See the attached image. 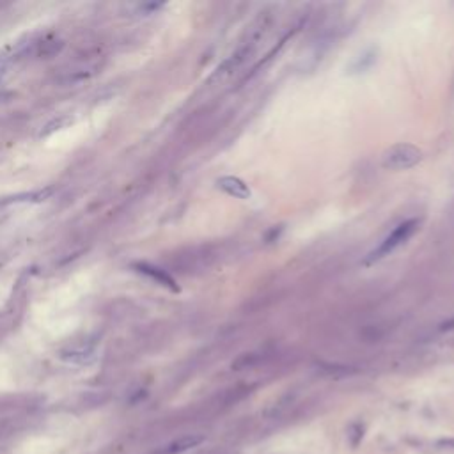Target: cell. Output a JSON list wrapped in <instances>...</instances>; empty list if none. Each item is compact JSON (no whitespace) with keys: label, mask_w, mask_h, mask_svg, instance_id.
Listing matches in <instances>:
<instances>
[{"label":"cell","mask_w":454,"mask_h":454,"mask_svg":"<svg viewBox=\"0 0 454 454\" xmlns=\"http://www.w3.org/2000/svg\"><path fill=\"white\" fill-rule=\"evenodd\" d=\"M422 160V153L411 144H396L388 148L382 156V165L388 171H405L411 169Z\"/></svg>","instance_id":"obj_1"},{"label":"cell","mask_w":454,"mask_h":454,"mask_svg":"<svg viewBox=\"0 0 454 454\" xmlns=\"http://www.w3.org/2000/svg\"><path fill=\"white\" fill-rule=\"evenodd\" d=\"M415 229H417V220H406V222H403V224H399L390 234H388L385 240L382 241V245H380L375 252L369 254L367 263L376 261V259H382V257L388 256L390 252H394L396 249L401 247V245L408 240L411 234H414Z\"/></svg>","instance_id":"obj_2"},{"label":"cell","mask_w":454,"mask_h":454,"mask_svg":"<svg viewBox=\"0 0 454 454\" xmlns=\"http://www.w3.org/2000/svg\"><path fill=\"white\" fill-rule=\"evenodd\" d=\"M218 187L229 194L231 197H236V199H249L250 197V188L245 184L241 179L233 178V176H227V178H222L218 181Z\"/></svg>","instance_id":"obj_3"},{"label":"cell","mask_w":454,"mask_h":454,"mask_svg":"<svg viewBox=\"0 0 454 454\" xmlns=\"http://www.w3.org/2000/svg\"><path fill=\"white\" fill-rule=\"evenodd\" d=\"M201 442H202V437H199V435H188V437H183V438H179V440L172 442V444L169 445L167 452L169 454H179L184 451H190V449L197 447Z\"/></svg>","instance_id":"obj_4"}]
</instances>
